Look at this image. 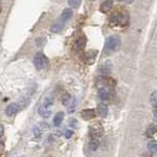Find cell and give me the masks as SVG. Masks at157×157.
<instances>
[{
	"instance_id": "83f0119b",
	"label": "cell",
	"mask_w": 157,
	"mask_h": 157,
	"mask_svg": "<svg viewBox=\"0 0 157 157\" xmlns=\"http://www.w3.org/2000/svg\"><path fill=\"white\" fill-rule=\"evenodd\" d=\"M45 157H54V156H45Z\"/></svg>"
},
{
	"instance_id": "ffe728a7",
	"label": "cell",
	"mask_w": 157,
	"mask_h": 157,
	"mask_svg": "<svg viewBox=\"0 0 157 157\" xmlns=\"http://www.w3.org/2000/svg\"><path fill=\"white\" fill-rule=\"evenodd\" d=\"M82 0H68V4L71 7H78L81 6Z\"/></svg>"
},
{
	"instance_id": "7a4b0ae2",
	"label": "cell",
	"mask_w": 157,
	"mask_h": 157,
	"mask_svg": "<svg viewBox=\"0 0 157 157\" xmlns=\"http://www.w3.org/2000/svg\"><path fill=\"white\" fill-rule=\"evenodd\" d=\"M52 103H54V100H52V98H46L44 104H43L42 106H40L38 112H39V114H40L41 117L47 118V117H49V116L52 115Z\"/></svg>"
},
{
	"instance_id": "8fae6325",
	"label": "cell",
	"mask_w": 157,
	"mask_h": 157,
	"mask_svg": "<svg viewBox=\"0 0 157 157\" xmlns=\"http://www.w3.org/2000/svg\"><path fill=\"white\" fill-rule=\"evenodd\" d=\"M72 17V10L70 9H65L64 11H63L62 15H61V21L62 22H66L68 21L70 18Z\"/></svg>"
},
{
	"instance_id": "2e32d148",
	"label": "cell",
	"mask_w": 157,
	"mask_h": 157,
	"mask_svg": "<svg viewBox=\"0 0 157 157\" xmlns=\"http://www.w3.org/2000/svg\"><path fill=\"white\" fill-rule=\"evenodd\" d=\"M75 98H72L70 94H64L63 95V98H62V103H63V105L64 106H69V104L72 102V100Z\"/></svg>"
},
{
	"instance_id": "cb8c5ba5",
	"label": "cell",
	"mask_w": 157,
	"mask_h": 157,
	"mask_svg": "<svg viewBox=\"0 0 157 157\" xmlns=\"http://www.w3.org/2000/svg\"><path fill=\"white\" fill-rule=\"evenodd\" d=\"M72 134H73V132L71 130H66L65 131V137L66 138H70L72 136Z\"/></svg>"
},
{
	"instance_id": "ac0fdd59",
	"label": "cell",
	"mask_w": 157,
	"mask_h": 157,
	"mask_svg": "<svg viewBox=\"0 0 157 157\" xmlns=\"http://www.w3.org/2000/svg\"><path fill=\"white\" fill-rule=\"evenodd\" d=\"M95 56H97V52L90 50V52H88L87 54H86V58H87V60H90L89 63H92L93 60L95 59Z\"/></svg>"
},
{
	"instance_id": "5b68a950",
	"label": "cell",
	"mask_w": 157,
	"mask_h": 157,
	"mask_svg": "<svg viewBox=\"0 0 157 157\" xmlns=\"http://www.w3.org/2000/svg\"><path fill=\"white\" fill-rule=\"evenodd\" d=\"M103 133H104V130L100 125L93 126V127L90 128V135L93 139H97L98 137H101V136L103 135Z\"/></svg>"
},
{
	"instance_id": "5bb4252c",
	"label": "cell",
	"mask_w": 157,
	"mask_h": 157,
	"mask_svg": "<svg viewBox=\"0 0 157 157\" xmlns=\"http://www.w3.org/2000/svg\"><path fill=\"white\" fill-rule=\"evenodd\" d=\"M63 25H64V22H62L60 20V21L56 22L55 24L52 25V27H50V30H52V33H59V32H61V29H63Z\"/></svg>"
},
{
	"instance_id": "603a6c76",
	"label": "cell",
	"mask_w": 157,
	"mask_h": 157,
	"mask_svg": "<svg viewBox=\"0 0 157 157\" xmlns=\"http://www.w3.org/2000/svg\"><path fill=\"white\" fill-rule=\"evenodd\" d=\"M75 109V98H73L72 102L69 104V106H68V112H69V113H73Z\"/></svg>"
},
{
	"instance_id": "4316f807",
	"label": "cell",
	"mask_w": 157,
	"mask_h": 157,
	"mask_svg": "<svg viewBox=\"0 0 157 157\" xmlns=\"http://www.w3.org/2000/svg\"><path fill=\"white\" fill-rule=\"evenodd\" d=\"M1 10H2V7H1V6H0V12H1Z\"/></svg>"
},
{
	"instance_id": "ba28073f",
	"label": "cell",
	"mask_w": 157,
	"mask_h": 157,
	"mask_svg": "<svg viewBox=\"0 0 157 157\" xmlns=\"http://www.w3.org/2000/svg\"><path fill=\"white\" fill-rule=\"evenodd\" d=\"M86 45V38L85 37H81L78 38V39L73 43V50H75V52H80V50L84 49Z\"/></svg>"
},
{
	"instance_id": "d6986e66",
	"label": "cell",
	"mask_w": 157,
	"mask_h": 157,
	"mask_svg": "<svg viewBox=\"0 0 157 157\" xmlns=\"http://www.w3.org/2000/svg\"><path fill=\"white\" fill-rule=\"evenodd\" d=\"M150 102L153 106H157V91H154L150 97Z\"/></svg>"
},
{
	"instance_id": "e0dca14e",
	"label": "cell",
	"mask_w": 157,
	"mask_h": 157,
	"mask_svg": "<svg viewBox=\"0 0 157 157\" xmlns=\"http://www.w3.org/2000/svg\"><path fill=\"white\" fill-rule=\"evenodd\" d=\"M88 147H89V150L95 151L98 148V141L97 140V139H92V140H91L90 143H89Z\"/></svg>"
},
{
	"instance_id": "4fadbf2b",
	"label": "cell",
	"mask_w": 157,
	"mask_h": 157,
	"mask_svg": "<svg viewBox=\"0 0 157 157\" xmlns=\"http://www.w3.org/2000/svg\"><path fill=\"white\" fill-rule=\"evenodd\" d=\"M109 97H110V93H109V91L106 89V88H100V89H98V98H100L101 100L106 101V100H108Z\"/></svg>"
},
{
	"instance_id": "7402d4cb",
	"label": "cell",
	"mask_w": 157,
	"mask_h": 157,
	"mask_svg": "<svg viewBox=\"0 0 157 157\" xmlns=\"http://www.w3.org/2000/svg\"><path fill=\"white\" fill-rule=\"evenodd\" d=\"M33 132H34V135L36 138L41 137V130H40L39 127H34V129H33Z\"/></svg>"
},
{
	"instance_id": "44dd1931",
	"label": "cell",
	"mask_w": 157,
	"mask_h": 157,
	"mask_svg": "<svg viewBox=\"0 0 157 157\" xmlns=\"http://www.w3.org/2000/svg\"><path fill=\"white\" fill-rule=\"evenodd\" d=\"M156 132V128H155V126H153V125H151L150 127H149L148 129H147V136H149V137H151L152 135H153L154 133Z\"/></svg>"
},
{
	"instance_id": "d4e9b609",
	"label": "cell",
	"mask_w": 157,
	"mask_h": 157,
	"mask_svg": "<svg viewBox=\"0 0 157 157\" xmlns=\"http://www.w3.org/2000/svg\"><path fill=\"white\" fill-rule=\"evenodd\" d=\"M3 133H4V127H3V125L0 124V137L3 135Z\"/></svg>"
},
{
	"instance_id": "9c48e42d",
	"label": "cell",
	"mask_w": 157,
	"mask_h": 157,
	"mask_svg": "<svg viewBox=\"0 0 157 157\" xmlns=\"http://www.w3.org/2000/svg\"><path fill=\"white\" fill-rule=\"evenodd\" d=\"M108 106L106 105V104L104 103H101L98 105V114L100 116H102V117H106L108 114Z\"/></svg>"
},
{
	"instance_id": "8992f818",
	"label": "cell",
	"mask_w": 157,
	"mask_h": 157,
	"mask_svg": "<svg viewBox=\"0 0 157 157\" xmlns=\"http://www.w3.org/2000/svg\"><path fill=\"white\" fill-rule=\"evenodd\" d=\"M19 110H20V107L18 104H16V103L10 104L6 109V114L7 116H13V115L17 114Z\"/></svg>"
},
{
	"instance_id": "f1b7e54d",
	"label": "cell",
	"mask_w": 157,
	"mask_h": 157,
	"mask_svg": "<svg viewBox=\"0 0 157 157\" xmlns=\"http://www.w3.org/2000/svg\"><path fill=\"white\" fill-rule=\"evenodd\" d=\"M118 1H121V0H118Z\"/></svg>"
},
{
	"instance_id": "9a60e30c",
	"label": "cell",
	"mask_w": 157,
	"mask_h": 157,
	"mask_svg": "<svg viewBox=\"0 0 157 157\" xmlns=\"http://www.w3.org/2000/svg\"><path fill=\"white\" fill-rule=\"evenodd\" d=\"M148 150L152 154H157V141H150L148 144Z\"/></svg>"
},
{
	"instance_id": "7c38bea8",
	"label": "cell",
	"mask_w": 157,
	"mask_h": 157,
	"mask_svg": "<svg viewBox=\"0 0 157 157\" xmlns=\"http://www.w3.org/2000/svg\"><path fill=\"white\" fill-rule=\"evenodd\" d=\"M63 120H64V112H58L57 114L55 115V117H54V125L56 126V127H58V126H60L61 124H62V121Z\"/></svg>"
},
{
	"instance_id": "3957f363",
	"label": "cell",
	"mask_w": 157,
	"mask_h": 157,
	"mask_svg": "<svg viewBox=\"0 0 157 157\" xmlns=\"http://www.w3.org/2000/svg\"><path fill=\"white\" fill-rule=\"evenodd\" d=\"M34 65L38 70H42L47 67L48 65V60L42 52H38L34 57Z\"/></svg>"
},
{
	"instance_id": "484cf974",
	"label": "cell",
	"mask_w": 157,
	"mask_h": 157,
	"mask_svg": "<svg viewBox=\"0 0 157 157\" xmlns=\"http://www.w3.org/2000/svg\"><path fill=\"white\" fill-rule=\"evenodd\" d=\"M126 2H127V3H132V2L134 1V0H125Z\"/></svg>"
},
{
	"instance_id": "277c9868",
	"label": "cell",
	"mask_w": 157,
	"mask_h": 157,
	"mask_svg": "<svg viewBox=\"0 0 157 157\" xmlns=\"http://www.w3.org/2000/svg\"><path fill=\"white\" fill-rule=\"evenodd\" d=\"M128 21V16L126 15V16H124L123 14H115L113 15L112 17H111V24L113 25H124L126 24Z\"/></svg>"
},
{
	"instance_id": "30bf717a",
	"label": "cell",
	"mask_w": 157,
	"mask_h": 157,
	"mask_svg": "<svg viewBox=\"0 0 157 157\" xmlns=\"http://www.w3.org/2000/svg\"><path fill=\"white\" fill-rule=\"evenodd\" d=\"M113 6V1L112 0H105L102 4H101V12L103 13H107L111 10V7Z\"/></svg>"
},
{
	"instance_id": "6da1fadb",
	"label": "cell",
	"mask_w": 157,
	"mask_h": 157,
	"mask_svg": "<svg viewBox=\"0 0 157 157\" xmlns=\"http://www.w3.org/2000/svg\"><path fill=\"white\" fill-rule=\"evenodd\" d=\"M121 46V39L118 36L116 35H113V36H110L107 38L105 42V52L107 54H111V52H116Z\"/></svg>"
},
{
	"instance_id": "52a82bcc",
	"label": "cell",
	"mask_w": 157,
	"mask_h": 157,
	"mask_svg": "<svg viewBox=\"0 0 157 157\" xmlns=\"http://www.w3.org/2000/svg\"><path fill=\"white\" fill-rule=\"evenodd\" d=\"M95 115H97V113H95L94 109H85L81 112V116L86 121L92 120V118L95 117Z\"/></svg>"
}]
</instances>
